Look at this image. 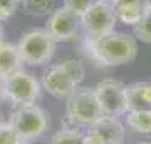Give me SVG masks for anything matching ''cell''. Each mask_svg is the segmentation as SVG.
Instances as JSON below:
<instances>
[{"mask_svg": "<svg viewBox=\"0 0 151 144\" xmlns=\"http://www.w3.org/2000/svg\"><path fill=\"white\" fill-rule=\"evenodd\" d=\"M86 52L96 64L104 67H118L131 64L136 59L138 42L134 35L113 30L101 37H87Z\"/></svg>", "mask_w": 151, "mask_h": 144, "instance_id": "cell-1", "label": "cell"}, {"mask_svg": "<svg viewBox=\"0 0 151 144\" xmlns=\"http://www.w3.org/2000/svg\"><path fill=\"white\" fill-rule=\"evenodd\" d=\"M86 77V67L79 59H64L44 70L40 85L55 99H67Z\"/></svg>", "mask_w": 151, "mask_h": 144, "instance_id": "cell-2", "label": "cell"}, {"mask_svg": "<svg viewBox=\"0 0 151 144\" xmlns=\"http://www.w3.org/2000/svg\"><path fill=\"white\" fill-rule=\"evenodd\" d=\"M103 116L94 87H77L65 99V117L64 128L82 129L89 128Z\"/></svg>", "mask_w": 151, "mask_h": 144, "instance_id": "cell-3", "label": "cell"}, {"mask_svg": "<svg viewBox=\"0 0 151 144\" xmlns=\"http://www.w3.org/2000/svg\"><path fill=\"white\" fill-rule=\"evenodd\" d=\"M55 40L44 29H29L20 35L17 49L22 57V62L27 65H44L50 62L55 54Z\"/></svg>", "mask_w": 151, "mask_h": 144, "instance_id": "cell-4", "label": "cell"}, {"mask_svg": "<svg viewBox=\"0 0 151 144\" xmlns=\"http://www.w3.org/2000/svg\"><path fill=\"white\" fill-rule=\"evenodd\" d=\"M9 123L25 141H32L45 133L49 126V116L37 104H24L15 106Z\"/></svg>", "mask_w": 151, "mask_h": 144, "instance_id": "cell-5", "label": "cell"}, {"mask_svg": "<svg viewBox=\"0 0 151 144\" xmlns=\"http://www.w3.org/2000/svg\"><path fill=\"white\" fill-rule=\"evenodd\" d=\"M40 92V80L27 70L20 69L5 77V101H10L14 106L35 104Z\"/></svg>", "mask_w": 151, "mask_h": 144, "instance_id": "cell-6", "label": "cell"}, {"mask_svg": "<svg viewBox=\"0 0 151 144\" xmlns=\"http://www.w3.org/2000/svg\"><path fill=\"white\" fill-rule=\"evenodd\" d=\"M101 111L104 116H124L128 112L126 85L116 79H103L94 85Z\"/></svg>", "mask_w": 151, "mask_h": 144, "instance_id": "cell-7", "label": "cell"}, {"mask_svg": "<svg viewBox=\"0 0 151 144\" xmlns=\"http://www.w3.org/2000/svg\"><path fill=\"white\" fill-rule=\"evenodd\" d=\"M116 15L111 4L108 2H94L87 12L81 17V25L87 37H101L113 32L116 27Z\"/></svg>", "mask_w": 151, "mask_h": 144, "instance_id": "cell-8", "label": "cell"}, {"mask_svg": "<svg viewBox=\"0 0 151 144\" xmlns=\"http://www.w3.org/2000/svg\"><path fill=\"white\" fill-rule=\"evenodd\" d=\"M79 27H81V19L69 12L65 7L54 9L45 20V30L52 35L55 42L74 40L79 34Z\"/></svg>", "mask_w": 151, "mask_h": 144, "instance_id": "cell-9", "label": "cell"}, {"mask_svg": "<svg viewBox=\"0 0 151 144\" xmlns=\"http://www.w3.org/2000/svg\"><path fill=\"white\" fill-rule=\"evenodd\" d=\"M87 129H92L104 139L106 144H123L126 136V126L116 116H101Z\"/></svg>", "mask_w": 151, "mask_h": 144, "instance_id": "cell-10", "label": "cell"}, {"mask_svg": "<svg viewBox=\"0 0 151 144\" xmlns=\"http://www.w3.org/2000/svg\"><path fill=\"white\" fill-rule=\"evenodd\" d=\"M111 7L114 10L116 20L121 22L123 25L131 27H134L141 20V17L148 12L143 0H113Z\"/></svg>", "mask_w": 151, "mask_h": 144, "instance_id": "cell-11", "label": "cell"}, {"mask_svg": "<svg viewBox=\"0 0 151 144\" xmlns=\"http://www.w3.org/2000/svg\"><path fill=\"white\" fill-rule=\"evenodd\" d=\"M128 111L151 107V82H133L126 85Z\"/></svg>", "mask_w": 151, "mask_h": 144, "instance_id": "cell-12", "label": "cell"}, {"mask_svg": "<svg viewBox=\"0 0 151 144\" xmlns=\"http://www.w3.org/2000/svg\"><path fill=\"white\" fill-rule=\"evenodd\" d=\"M22 57L19 54L17 44L12 42H4L0 44V74L2 75H10L14 72L22 69Z\"/></svg>", "mask_w": 151, "mask_h": 144, "instance_id": "cell-13", "label": "cell"}, {"mask_svg": "<svg viewBox=\"0 0 151 144\" xmlns=\"http://www.w3.org/2000/svg\"><path fill=\"white\" fill-rule=\"evenodd\" d=\"M124 126L141 136H151V107L131 109L124 114Z\"/></svg>", "mask_w": 151, "mask_h": 144, "instance_id": "cell-14", "label": "cell"}, {"mask_svg": "<svg viewBox=\"0 0 151 144\" xmlns=\"http://www.w3.org/2000/svg\"><path fill=\"white\" fill-rule=\"evenodd\" d=\"M22 10L32 17H47L54 10V0H20Z\"/></svg>", "mask_w": 151, "mask_h": 144, "instance_id": "cell-15", "label": "cell"}, {"mask_svg": "<svg viewBox=\"0 0 151 144\" xmlns=\"http://www.w3.org/2000/svg\"><path fill=\"white\" fill-rule=\"evenodd\" d=\"M84 133L81 129H67L62 128L59 133H55L49 139L47 144H82Z\"/></svg>", "mask_w": 151, "mask_h": 144, "instance_id": "cell-16", "label": "cell"}, {"mask_svg": "<svg viewBox=\"0 0 151 144\" xmlns=\"http://www.w3.org/2000/svg\"><path fill=\"white\" fill-rule=\"evenodd\" d=\"M133 35L143 44H151V10H148L141 20L133 27Z\"/></svg>", "mask_w": 151, "mask_h": 144, "instance_id": "cell-17", "label": "cell"}, {"mask_svg": "<svg viewBox=\"0 0 151 144\" xmlns=\"http://www.w3.org/2000/svg\"><path fill=\"white\" fill-rule=\"evenodd\" d=\"M27 141L12 128L10 123H0V144H25Z\"/></svg>", "mask_w": 151, "mask_h": 144, "instance_id": "cell-18", "label": "cell"}, {"mask_svg": "<svg viewBox=\"0 0 151 144\" xmlns=\"http://www.w3.org/2000/svg\"><path fill=\"white\" fill-rule=\"evenodd\" d=\"M94 2L96 0H64V5L62 7H65L69 12H72L74 15H77L81 19Z\"/></svg>", "mask_w": 151, "mask_h": 144, "instance_id": "cell-19", "label": "cell"}, {"mask_svg": "<svg viewBox=\"0 0 151 144\" xmlns=\"http://www.w3.org/2000/svg\"><path fill=\"white\" fill-rule=\"evenodd\" d=\"M20 7V0H0V22L9 20Z\"/></svg>", "mask_w": 151, "mask_h": 144, "instance_id": "cell-20", "label": "cell"}, {"mask_svg": "<svg viewBox=\"0 0 151 144\" xmlns=\"http://www.w3.org/2000/svg\"><path fill=\"white\" fill-rule=\"evenodd\" d=\"M82 144H106V143L97 133H94L92 129H87L84 133V138H82Z\"/></svg>", "mask_w": 151, "mask_h": 144, "instance_id": "cell-21", "label": "cell"}, {"mask_svg": "<svg viewBox=\"0 0 151 144\" xmlns=\"http://www.w3.org/2000/svg\"><path fill=\"white\" fill-rule=\"evenodd\" d=\"M5 101V75L0 74V102Z\"/></svg>", "mask_w": 151, "mask_h": 144, "instance_id": "cell-22", "label": "cell"}, {"mask_svg": "<svg viewBox=\"0 0 151 144\" xmlns=\"http://www.w3.org/2000/svg\"><path fill=\"white\" fill-rule=\"evenodd\" d=\"M143 2H145L146 10H151V0H143Z\"/></svg>", "mask_w": 151, "mask_h": 144, "instance_id": "cell-23", "label": "cell"}, {"mask_svg": "<svg viewBox=\"0 0 151 144\" xmlns=\"http://www.w3.org/2000/svg\"><path fill=\"white\" fill-rule=\"evenodd\" d=\"M4 42V29H2V25H0V44Z\"/></svg>", "mask_w": 151, "mask_h": 144, "instance_id": "cell-24", "label": "cell"}, {"mask_svg": "<svg viewBox=\"0 0 151 144\" xmlns=\"http://www.w3.org/2000/svg\"><path fill=\"white\" fill-rule=\"evenodd\" d=\"M97 2H108V4H111L113 0H97Z\"/></svg>", "mask_w": 151, "mask_h": 144, "instance_id": "cell-25", "label": "cell"}, {"mask_svg": "<svg viewBox=\"0 0 151 144\" xmlns=\"http://www.w3.org/2000/svg\"><path fill=\"white\" fill-rule=\"evenodd\" d=\"M138 144H151V143H148V141H143V143H138Z\"/></svg>", "mask_w": 151, "mask_h": 144, "instance_id": "cell-26", "label": "cell"}, {"mask_svg": "<svg viewBox=\"0 0 151 144\" xmlns=\"http://www.w3.org/2000/svg\"><path fill=\"white\" fill-rule=\"evenodd\" d=\"M0 123H2V121H0Z\"/></svg>", "mask_w": 151, "mask_h": 144, "instance_id": "cell-27", "label": "cell"}]
</instances>
